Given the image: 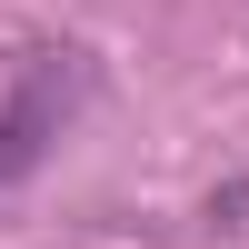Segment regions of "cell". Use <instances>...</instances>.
Here are the masks:
<instances>
[{"label":"cell","mask_w":249,"mask_h":249,"mask_svg":"<svg viewBox=\"0 0 249 249\" xmlns=\"http://www.w3.org/2000/svg\"><path fill=\"white\" fill-rule=\"evenodd\" d=\"M80 100H90V50L80 40H20L0 60V190L50 160V140L70 130Z\"/></svg>","instance_id":"1"},{"label":"cell","mask_w":249,"mask_h":249,"mask_svg":"<svg viewBox=\"0 0 249 249\" xmlns=\"http://www.w3.org/2000/svg\"><path fill=\"white\" fill-rule=\"evenodd\" d=\"M210 219H219V230H249V179H239V190H219V199H210Z\"/></svg>","instance_id":"2"}]
</instances>
